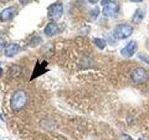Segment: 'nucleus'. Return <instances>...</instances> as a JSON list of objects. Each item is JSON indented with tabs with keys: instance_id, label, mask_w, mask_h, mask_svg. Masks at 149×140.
Wrapping results in <instances>:
<instances>
[{
	"instance_id": "obj_1",
	"label": "nucleus",
	"mask_w": 149,
	"mask_h": 140,
	"mask_svg": "<svg viewBox=\"0 0 149 140\" xmlns=\"http://www.w3.org/2000/svg\"><path fill=\"white\" fill-rule=\"evenodd\" d=\"M28 101V95L25 91L18 90L12 95L10 100V106L13 111H20L25 106Z\"/></svg>"
},
{
	"instance_id": "obj_2",
	"label": "nucleus",
	"mask_w": 149,
	"mask_h": 140,
	"mask_svg": "<svg viewBox=\"0 0 149 140\" xmlns=\"http://www.w3.org/2000/svg\"><path fill=\"white\" fill-rule=\"evenodd\" d=\"M133 33V27L127 23L118 24L114 29V36L118 39H126Z\"/></svg>"
},
{
	"instance_id": "obj_3",
	"label": "nucleus",
	"mask_w": 149,
	"mask_h": 140,
	"mask_svg": "<svg viewBox=\"0 0 149 140\" xmlns=\"http://www.w3.org/2000/svg\"><path fill=\"white\" fill-rule=\"evenodd\" d=\"M130 78H132L134 83L143 84L146 83L149 79V74L143 67H137L132 71Z\"/></svg>"
},
{
	"instance_id": "obj_4",
	"label": "nucleus",
	"mask_w": 149,
	"mask_h": 140,
	"mask_svg": "<svg viewBox=\"0 0 149 140\" xmlns=\"http://www.w3.org/2000/svg\"><path fill=\"white\" fill-rule=\"evenodd\" d=\"M63 12V6L62 3L57 2L50 5L48 8V17L50 21H57L62 17Z\"/></svg>"
},
{
	"instance_id": "obj_5",
	"label": "nucleus",
	"mask_w": 149,
	"mask_h": 140,
	"mask_svg": "<svg viewBox=\"0 0 149 140\" xmlns=\"http://www.w3.org/2000/svg\"><path fill=\"white\" fill-rule=\"evenodd\" d=\"M136 50H137L136 41L132 40V41H130L129 43L120 50V53H121V55L123 56V57L129 58V57H132V56H133L134 53L136 52Z\"/></svg>"
},
{
	"instance_id": "obj_6",
	"label": "nucleus",
	"mask_w": 149,
	"mask_h": 140,
	"mask_svg": "<svg viewBox=\"0 0 149 140\" xmlns=\"http://www.w3.org/2000/svg\"><path fill=\"white\" fill-rule=\"evenodd\" d=\"M118 12H119V7L118 5L115 3V2H112L108 5H106L104 8V10H102V13L106 17H116L118 15Z\"/></svg>"
},
{
	"instance_id": "obj_7",
	"label": "nucleus",
	"mask_w": 149,
	"mask_h": 140,
	"mask_svg": "<svg viewBox=\"0 0 149 140\" xmlns=\"http://www.w3.org/2000/svg\"><path fill=\"white\" fill-rule=\"evenodd\" d=\"M17 14V9L15 7H9L3 9L0 12V21L1 22H7L13 19Z\"/></svg>"
},
{
	"instance_id": "obj_8",
	"label": "nucleus",
	"mask_w": 149,
	"mask_h": 140,
	"mask_svg": "<svg viewBox=\"0 0 149 140\" xmlns=\"http://www.w3.org/2000/svg\"><path fill=\"white\" fill-rule=\"evenodd\" d=\"M59 32H60V28L55 22L49 23V24L45 27V30H44V33L47 36H53L55 35H57Z\"/></svg>"
},
{
	"instance_id": "obj_9",
	"label": "nucleus",
	"mask_w": 149,
	"mask_h": 140,
	"mask_svg": "<svg viewBox=\"0 0 149 140\" xmlns=\"http://www.w3.org/2000/svg\"><path fill=\"white\" fill-rule=\"evenodd\" d=\"M20 46L18 44H9L6 47V50H5V55L7 57H13L15 56L19 51H20Z\"/></svg>"
},
{
	"instance_id": "obj_10",
	"label": "nucleus",
	"mask_w": 149,
	"mask_h": 140,
	"mask_svg": "<svg viewBox=\"0 0 149 140\" xmlns=\"http://www.w3.org/2000/svg\"><path fill=\"white\" fill-rule=\"evenodd\" d=\"M47 64H48V63H47V62H43L42 64H39V63L36 64L34 72H33V76L31 78V80H32V79L36 78V77L40 76V75H42V74L47 71V69H46Z\"/></svg>"
},
{
	"instance_id": "obj_11",
	"label": "nucleus",
	"mask_w": 149,
	"mask_h": 140,
	"mask_svg": "<svg viewBox=\"0 0 149 140\" xmlns=\"http://www.w3.org/2000/svg\"><path fill=\"white\" fill-rule=\"evenodd\" d=\"M144 19V11L142 8H137L132 17V21L135 23H141Z\"/></svg>"
},
{
	"instance_id": "obj_12",
	"label": "nucleus",
	"mask_w": 149,
	"mask_h": 140,
	"mask_svg": "<svg viewBox=\"0 0 149 140\" xmlns=\"http://www.w3.org/2000/svg\"><path fill=\"white\" fill-rule=\"evenodd\" d=\"M22 72V68L20 66H17V65H13L9 69V76L12 78H17L21 75Z\"/></svg>"
},
{
	"instance_id": "obj_13",
	"label": "nucleus",
	"mask_w": 149,
	"mask_h": 140,
	"mask_svg": "<svg viewBox=\"0 0 149 140\" xmlns=\"http://www.w3.org/2000/svg\"><path fill=\"white\" fill-rule=\"evenodd\" d=\"M93 43H94V45H96L100 50H104L106 46L105 40L102 38H99V37H96V38L93 39Z\"/></svg>"
},
{
	"instance_id": "obj_14",
	"label": "nucleus",
	"mask_w": 149,
	"mask_h": 140,
	"mask_svg": "<svg viewBox=\"0 0 149 140\" xmlns=\"http://www.w3.org/2000/svg\"><path fill=\"white\" fill-rule=\"evenodd\" d=\"M99 14H100L99 8H94L91 11V17L92 20H96V19L98 18V16H99Z\"/></svg>"
},
{
	"instance_id": "obj_15",
	"label": "nucleus",
	"mask_w": 149,
	"mask_h": 140,
	"mask_svg": "<svg viewBox=\"0 0 149 140\" xmlns=\"http://www.w3.org/2000/svg\"><path fill=\"white\" fill-rule=\"evenodd\" d=\"M42 42V39L40 36H36L34 37V39H33V41L31 42L32 46H36V45H38L39 43H41Z\"/></svg>"
},
{
	"instance_id": "obj_16",
	"label": "nucleus",
	"mask_w": 149,
	"mask_h": 140,
	"mask_svg": "<svg viewBox=\"0 0 149 140\" xmlns=\"http://www.w3.org/2000/svg\"><path fill=\"white\" fill-rule=\"evenodd\" d=\"M112 2H114L113 0H102V2H101V5L102 6H106V5H108Z\"/></svg>"
},
{
	"instance_id": "obj_17",
	"label": "nucleus",
	"mask_w": 149,
	"mask_h": 140,
	"mask_svg": "<svg viewBox=\"0 0 149 140\" xmlns=\"http://www.w3.org/2000/svg\"><path fill=\"white\" fill-rule=\"evenodd\" d=\"M4 44H5L4 43V40L1 38V37H0V50H1L4 48Z\"/></svg>"
},
{
	"instance_id": "obj_18",
	"label": "nucleus",
	"mask_w": 149,
	"mask_h": 140,
	"mask_svg": "<svg viewBox=\"0 0 149 140\" xmlns=\"http://www.w3.org/2000/svg\"><path fill=\"white\" fill-rule=\"evenodd\" d=\"M31 1V0H20V3L22 4V5H26V4H28Z\"/></svg>"
},
{
	"instance_id": "obj_19",
	"label": "nucleus",
	"mask_w": 149,
	"mask_h": 140,
	"mask_svg": "<svg viewBox=\"0 0 149 140\" xmlns=\"http://www.w3.org/2000/svg\"><path fill=\"white\" fill-rule=\"evenodd\" d=\"M98 1H99V0H88V2H90V4H92V5H94V4L98 3Z\"/></svg>"
},
{
	"instance_id": "obj_20",
	"label": "nucleus",
	"mask_w": 149,
	"mask_h": 140,
	"mask_svg": "<svg viewBox=\"0 0 149 140\" xmlns=\"http://www.w3.org/2000/svg\"><path fill=\"white\" fill-rule=\"evenodd\" d=\"M129 1L133 2V3H141V2L143 1V0H129Z\"/></svg>"
},
{
	"instance_id": "obj_21",
	"label": "nucleus",
	"mask_w": 149,
	"mask_h": 140,
	"mask_svg": "<svg viewBox=\"0 0 149 140\" xmlns=\"http://www.w3.org/2000/svg\"><path fill=\"white\" fill-rule=\"evenodd\" d=\"M8 1H10V0H0V2H2V3H6V2H8Z\"/></svg>"
},
{
	"instance_id": "obj_22",
	"label": "nucleus",
	"mask_w": 149,
	"mask_h": 140,
	"mask_svg": "<svg viewBox=\"0 0 149 140\" xmlns=\"http://www.w3.org/2000/svg\"><path fill=\"white\" fill-rule=\"evenodd\" d=\"M1 76H2V69L0 68V77H1Z\"/></svg>"
},
{
	"instance_id": "obj_23",
	"label": "nucleus",
	"mask_w": 149,
	"mask_h": 140,
	"mask_svg": "<svg viewBox=\"0 0 149 140\" xmlns=\"http://www.w3.org/2000/svg\"><path fill=\"white\" fill-rule=\"evenodd\" d=\"M139 140H143V139H139Z\"/></svg>"
}]
</instances>
